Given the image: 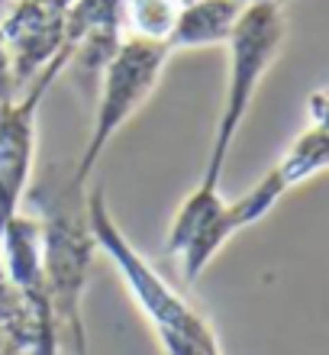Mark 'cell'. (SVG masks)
<instances>
[{
  "label": "cell",
  "instance_id": "12",
  "mask_svg": "<svg viewBox=\"0 0 329 355\" xmlns=\"http://www.w3.org/2000/svg\"><path fill=\"white\" fill-rule=\"evenodd\" d=\"M17 78H13V65H10V52L3 46V39H0V101H10V97H17Z\"/></svg>",
  "mask_w": 329,
  "mask_h": 355
},
{
  "label": "cell",
  "instance_id": "1",
  "mask_svg": "<svg viewBox=\"0 0 329 355\" xmlns=\"http://www.w3.org/2000/svg\"><path fill=\"white\" fill-rule=\"evenodd\" d=\"M85 184L68 175L65 181H42L29 194L42 230V268L58 333L65 336L78 320H85V294L94 265V236L87 226Z\"/></svg>",
  "mask_w": 329,
  "mask_h": 355
},
{
  "label": "cell",
  "instance_id": "3",
  "mask_svg": "<svg viewBox=\"0 0 329 355\" xmlns=\"http://www.w3.org/2000/svg\"><path fill=\"white\" fill-rule=\"evenodd\" d=\"M168 58L171 49L165 42H155V39L130 36L120 42V49L113 52V58L100 71V81H97V107L91 136H87L81 159L71 168V178L78 184L87 187L107 146L116 139V132L142 110V103L149 101L152 91L159 87Z\"/></svg>",
  "mask_w": 329,
  "mask_h": 355
},
{
  "label": "cell",
  "instance_id": "15",
  "mask_svg": "<svg viewBox=\"0 0 329 355\" xmlns=\"http://www.w3.org/2000/svg\"><path fill=\"white\" fill-rule=\"evenodd\" d=\"M278 3H281V7H284V3H287V0H278Z\"/></svg>",
  "mask_w": 329,
  "mask_h": 355
},
{
  "label": "cell",
  "instance_id": "2",
  "mask_svg": "<svg viewBox=\"0 0 329 355\" xmlns=\"http://www.w3.org/2000/svg\"><path fill=\"white\" fill-rule=\"evenodd\" d=\"M284 39H287V19H284L281 3L262 0V3H249L242 10L235 29L226 39V49H229L226 97L220 107L217 132H213V146H210V159L204 165L200 184L223 187V171L229 162V152H233L235 132L242 130L262 78L281 55Z\"/></svg>",
  "mask_w": 329,
  "mask_h": 355
},
{
  "label": "cell",
  "instance_id": "14",
  "mask_svg": "<svg viewBox=\"0 0 329 355\" xmlns=\"http://www.w3.org/2000/svg\"><path fill=\"white\" fill-rule=\"evenodd\" d=\"M0 355H23V352H19V346L10 339V333L3 327H0Z\"/></svg>",
  "mask_w": 329,
  "mask_h": 355
},
{
  "label": "cell",
  "instance_id": "5",
  "mask_svg": "<svg viewBox=\"0 0 329 355\" xmlns=\"http://www.w3.org/2000/svg\"><path fill=\"white\" fill-rule=\"evenodd\" d=\"M68 49H62L33 81L23 97L0 101V230L10 216L23 210V197L29 194V181L36 168L39 146V110L55 78L65 71Z\"/></svg>",
  "mask_w": 329,
  "mask_h": 355
},
{
  "label": "cell",
  "instance_id": "7",
  "mask_svg": "<svg viewBox=\"0 0 329 355\" xmlns=\"http://www.w3.org/2000/svg\"><path fill=\"white\" fill-rule=\"evenodd\" d=\"M65 10L58 0H10L0 19V39L10 52L17 85H29L65 49Z\"/></svg>",
  "mask_w": 329,
  "mask_h": 355
},
{
  "label": "cell",
  "instance_id": "11",
  "mask_svg": "<svg viewBox=\"0 0 329 355\" xmlns=\"http://www.w3.org/2000/svg\"><path fill=\"white\" fill-rule=\"evenodd\" d=\"M178 17V0H126V26L139 39L165 42Z\"/></svg>",
  "mask_w": 329,
  "mask_h": 355
},
{
  "label": "cell",
  "instance_id": "6",
  "mask_svg": "<svg viewBox=\"0 0 329 355\" xmlns=\"http://www.w3.org/2000/svg\"><path fill=\"white\" fill-rule=\"evenodd\" d=\"M126 39V0H71L65 10V68L81 91H97L100 71Z\"/></svg>",
  "mask_w": 329,
  "mask_h": 355
},
{
  "label": "cell",
  "instance_id": "9",
  "mask_svg": "<svg viewBox=\"0 0 329 355\" xmlns=\"http://www.w3.org/2000/svg\"><path fill=\"white\" fill-rule=\"evenodd\" d=\"M326 155H329L326 123L317 120L313 126H307V130L287 146V152L278 159L274 168L281 171L284 181H287L294 191L297 184H307L310 178H317L323 168H326Z\"/></svg>",
  "mask_w": 329,
  "mask_h": 355
},
{
  "label": "cell",
  "instance_id": "13",
  "mask_svg": "<svg viewBox=\"0 0 329 355\" xmlns=\"http://www.w3.org/2000/svg\"><path fill=\"white\" fill-rule=\"evenodd\" d=\"M68 339H71V346H75V355H91V346H87V327L85 320H78L75 327L65 333Z\"/></svg>",
  "mask_w": 329,
  "mask_h": 355
},
{
  "label": "cell",
  "instance_id": "4",
  "mask_svg": "<svg viewBox=\"0 0 329 355\" xmlns=\"http://www.w3.org/2000/svg\"><path fill=\"white\" fill-rule=\"evenodd\" d=\"M85 210H87V226H91L97 252H104L110 259V265L116 268L120 281L130 291V297L136 300V307L155 327V333H190V329L207 323V317L197 307H190L188 297L175 284H168L161 278L159 271L152 268L149 259L130 243V236L123 233L116 216L110 214L104 184L87 187Z\"/></svg>",
  "mask_w": 329,
  "mask_h": 355
},
{
  "label": "cell",
  "instance_id": "8",
  "mask_svg": "<svg viewBox=\"0 0 329 355\" xmlns=\"http://www.w3.org/2000/svg\"><path fill=\"white\" fill-rule=\"evenodd\" d=\"M245 7L249 3H239V0H181L178 17H175V26H171L165 46L171 52L226 46V39L235 29Z\"/></svg>",
  "mask_w": 329,
  "mask_h": 355
},
{
  "label": "cell",
  "instance_id": "10",
  "mask_svg": "<svg viewBox=\"0 0 329 355\" xmlns=\"http://www.w3.org/2000/svg\"><path fill=\"white\" fill-rule=\"evenodd\" d=\"M291 191V184L284 181V175L278 168H272L268 175H262L255 181V187H249L245 194H239L235 200H226V216L235 233H242L245 226L262 223L265 216L272 214L274 207L281 204V197Z\"/></svg>",
  "mask_w": 329,
  "mask_h": 355
}]
</instances>
